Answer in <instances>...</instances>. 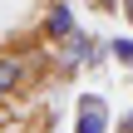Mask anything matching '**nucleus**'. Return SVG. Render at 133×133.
Returning <instances> with one entry per match:
<instances>
[{"label":"nucleus","instance_id":"20e7f679","mask_svg":"<svg viewBox=\"0 0 133 133\" xmlns=\"http://www.w3.org/2000/svg\"><path fill=\"white\" fill-rule=\"evenodd\" d=\"M20 79H25V59H20V54H0V99L15 94Z\"/></svg>","mask_w":133,"mask_h":133},{"label":"nucleus","instance_id":"423d86ee","mask_svg":"<svg viewBox=\"0 0 133 133\" xmlns=\"http://www.w3.org/2000/svg\"><path fill=\"white\" fill-rule=\"evenodd\" d=\"M118 133H133V114H123V123H118Z\"/></svg>","mask_w":133,"mask_h":133},{"label":"nucleus","instance_id":"f257e3e1","mask_svg":"<svg viewBox=\"0 0 133 133\" xmlns=\"http://www.w3.org/2000/svg\"><path fill=\"white\" fill-rule=\"evenodd\" d=\"M54 49H59V74H74V69H94V64L104 59V49H109V44H99L89 30H74V35H69V39H59Z\"/></svg>","mask_w":133,"mask_h":133},{"label":"nucleus","instance_id":"39448f33","mask_svg":"<svg viewBox=\"0 0 133 133\" xmlns=\"http://www.w3.org/2000/svg\"><path fill=\"white\" fill-rule=\"evenodd\" d=\"M109 54L118 64H133V39H109Z\"/></svg>","mask_w":133,"mask_h":133},{"label":"nucleus","instance_id":"7ed1b4c3","mask_svg":"<svg viewBox=\"0 0 133 133\" xmlns=\"http://www.w3.org/2000/svg\"><path fill=\"white\" fill-rule=\"evenodd\" d=\"M74 30H79V20H74V10H69L64 0H54V5L44 10V39H49V44H59V39H69Z\"/></svg>","mask_w":133,"mask_h":133},{"label":"nucleus","instance_id":"f03ea898","mask_svg":"<svg viewBox=\"0 0 133 133\" xmlns=\"http://www.w3.org/2000/svg\"><path fill=\"white\" fill-rule=\"evenodd\" d=\"M74 133H109V104H104V94H79Z\"/></svg>","mask_w":133,"mask_h":133}]
</instances>
